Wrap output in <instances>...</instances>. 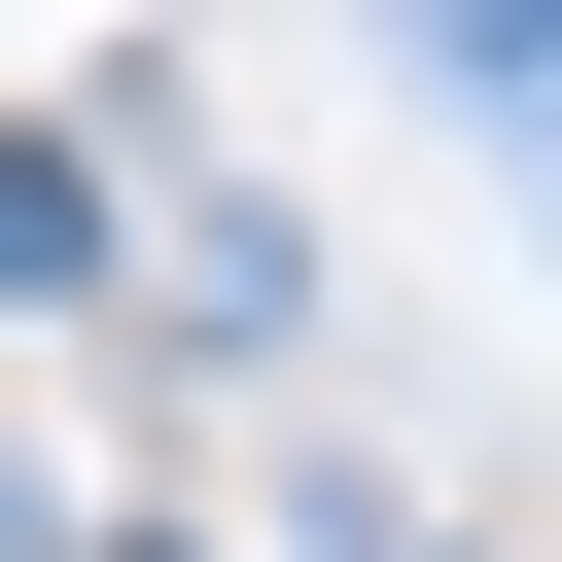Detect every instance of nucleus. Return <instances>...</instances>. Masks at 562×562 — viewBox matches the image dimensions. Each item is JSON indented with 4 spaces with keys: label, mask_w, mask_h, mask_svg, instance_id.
<instances>
[{
    "label": "nucleus",
    "mask_w": 562,
    "mask_h": 562,
    "mask_svg": "<svg viewBox=\"0 0 562 562\" xmlns=\"http://www.w3.org/2000/svg\"><path fill=\"white\" fill-rule=\"evenodd\" d=\"M70 281H105V176H70V140H0V316H70Z\"/></svg>",
    "instance_id": "f257e3e1"
},
{
    "label": "nucleus",
    "mask_w": 562,
    "mask_h": 562,
    "mask_svg": "<svg viewBox=\"0 0 562 562\" xmlns=\"http://www.w3.org/2000/svg\"><path fill=\"white\" fill-rule=\"evenodd\" d=\"M105 562H176V527H105Z\"/></svg>",
    "instance_id": "f03ea898"
}]
</instances>
